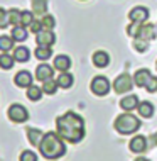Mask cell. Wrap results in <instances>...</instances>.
Listing matches in <instances>:
<instances>
[{
	"label": "cell",
	"mask_w": 157,
	"mask_h": 161,
	"mask_svg": "<svg viewBox=\"0 0 157 161\" xmlns=\"http://www.w3.org/2000/svg\"><path fill=\"white\" fill-rule=\"evenodd\" d=\"M154 144H157V134L154 136Z\"/></svg>",
	"instance_id": "obj_37"
},
{
	"label": "cell",
	"mask_w": 157,
	"mask_h": 161,
	"mask_svg": "<svg viewBox=\"0 0 157 161\" xmlns=\"http://www.w3.org/2000/svg\"><path fill=\"white\" fill-rule=\"evenodd\" d=\"M139 108V114H140L144 119H149V117L154 115V105H152L150 102H140L137 105Z\"/></svg>",
	"instance_id": "obj_18"
},
{
	"label": "cell",
	"mask_w": 157,
	"mask_h": 161,
	"mask_svg": "<svg viewBox=\"0 0 157 161\" xmlns=\"http://www.w3.org/2000/svg\"><path fill=\"white\" fill-rule=\"evenodd\" d=\"M133 86V78H130V75L127 73H122L120 76L115 78L113 81V90L115 93H128Z\"/></svg>",
	"instance_id": "obj_5"
},
{
	"label": "cell",
	"mask_w": 157,
	"mask_h": 161,
	"mask_svg": "<svg viewBox=\"0 0 157 161\" xmlns=\"http://www.w3.org/2000/svg\"><path fill=\"white\" fill-rule=\"evenodd\" d=\"M130 151L132 153H144L145 151V147H147V141H145V137L144 136H135L132 141H130Z\"/></svg>",
	"instance_id": "obj_11"
},
{
	"label": "cell",
	"mask_w": 157,
	"mask_h": 161,
	"mask_svg": "<svg viewBox=\"0 0 157 161\" xmlns=\"http://www.w3.org/2000/svg\"><path fill=\"white\" fill-rule=\"evenodd\" d=\"M69 66H71V59H69L66 54H59V56H56V58H54V68L59 69L61 73L68 71Z\"/></svg>",
	"instance_id": "obj_13"
},
{
	"label": "cell",
	"mask_w": 157,
	"mask_h": 161,
	"mask_svg": "<svg viewBox=\"0 0 157 161\" xmlns=\"http://www.w3.org/2000/svg\"><path fill=\"white\" fill-rule=\"evenodd\" d=\"M135 161H149V159H147V158H137Z\"/></svg>",
	"instance_id": "obj_36"
},
{
	"label": "cell",
	"mask_w": 157,
	"mask_h": 161,
	"mask_svg": "<svg viewBox=\"0 0 157 161\" xmlns=\"http://www.w3.org/2000/svg\"><path fill=\"white\" fill-rule=\"evenodd\" d=\"M41 22H42V27H44V29H49V31H51V29L54 27L56 20H54V17H52V15H44Z\"/></svg>",
	"instance_id": "obj_31"
},
{
	"label": "cell",
	"mask_w": 157,
	"mask_h": 161,
	"mask_svg": "<svg viewBox=\"0 0 157 161\" xmlns=\"http://www.w3.org/2000/svg\"><path fill=\"white\" fill-rule=\"evenodd\" d=\"M14 47V37L8 36H0V51L3 53H8V51Z\"/></svg>",
	"instance_id": "obj_26"
},
{
	"label": "cell",
	"mask_w": 157,
	"mask_h": 161,
	"mask_svg": "<svg viewBox=\"0 0 157 161\" xmlns=\"http://www.w3.org/2000/svg\"><path fill=\"white\" fill-rule=\"evenodd\" d=\"M12 37H14V41H19L22 42L27 39V31H25L24 25H14V29H12Z\"/></svg>",
	"instance_id": "obj_22"
},
{
	"label": "cell",
	"mask_w": 157,
	"mask_h": 161,
	"mask_svg": "<svg viewBox=\"0 0 157 161\" xmlns=\"http://www.w3.org/2000/svg\"><path fill=\"white\" fill-rule=\"evenodd\" d=\"M7 115H8V119H10L12 122H15V124L25 122V120L29 119L27 108H25L24 105H20V103H14V105H10V107H8Z\"/></svg>",
	"instance_id": "obj_4"
},
{
	"label": "cell",
	"mask_w": 157,
	"mask_h": 161,
	"mask_svg": "<svg viewBox=\"0 0 157 161\" xmlns=\"http://www.w3.org/2000/svg\"><path fill=\"white\" fill-rule=\"evenodd\" d=\"M15 63L14 54H8V53H2L0 54V68L2 69H10Z\"/></svg>",
	"instance_id": "obj_20"
},
{
	"label": "cell",
	"mask_w": 157,
	"mask_h": 161,
	"mask_svg": "<svg viewBox=\"0 0 157 161\" xmlns=\"http://www.w3.org/2000/svg\"><path fill=\"white\" fill-rule=\"evenodd\" d=\"M29 27H30V31H32L34 34H37V32H41V31H42V29H44V27H42V22H41V20H34V22H32V24H30V25H29Z\"/></svg>",
	"instance_id": "obj_35"
},
{
	"label": "cell",
	"mask_w": 157,
	"mask_h": 161,
	"mask_svg": "<svg viewBox=\"0 0 157 161\" xmlns=\"http://www.w3.org/2000/svg\"><path fill=\"white\" fill-rule=\"evenodd\" d=\"M140 27H142V24H139V22H132L127 27V34L128 36H132V37H137L139 36V32H140Z\"/></svg>",
	"instance_id": "obj_30"
},
{
	"label": "cell",
	"mask_w": 157,
	"mask_h": 161,
	"mask_svg": "<svg viewBox=\"0 0 157 161\" xmlns=\"http://www.w3.org/2000/svg\"><path fill=\"white\" fill-rule=\"evenodd\" d=\"M19 161H37V156H36V153H32V151H22Z\"/></svg>",
	"instance_id": "obj_33"
},
{
	"label": "cell",
	"mask_w": 157,
	"mask_h": 161,
	"mask_svg": "<svg viewBox=\"0 0 157 161\" xmlns=\"http://www.w3.org/2000/svg\"><path fill=\"white\" fill-rule=\"evenodd\" d=\"M128 17H130V20H132V22L144 24L147 19H149V8L139 5V7H135V8H132V10H130Z\"/></svg>",
	"instance_id": "obj_8"
},
{
	"label": "cell",
	"mask_w": 157,
	"mask_h": 161,
	"mask_svg": "<svg viewBox=\"0 0 157 161\" xmlns=\"http://www.w3.org/2000/svg\"><path fill=\"white\" fill-rule=\"evenodd\" d=\"M56 125H58V134L64 141L68 142H80L83 136H85V124H83V119L75 112H66L64 115L58 117L56 120Z\"/></svg>",
	"instance_id": "obj_1"
},
{
	"label": "cell",
	"mask_w": 157,
	"mask_h": 161,
	"mask_svg": "<svg viewBox=\"0 0 157 161\" xmlns=\"http://www.w3.org/2000/svg\"><path fill=\"white\" fill-rule=\"evenodd\" d=\"M51 56H52L51 47H42V46H39L37 49H36V58L41 59V61H46V59H49Z\"/></svg>",
	"instance_id": "obj_27"
},
{
	"label": "cell",
	"mask_w": 157,
	"mask_h": 161,
	"mask_svg": "<svg viewBox=\"0 0 157 161\" xmlns=\"http://www.w3.org/2000/svg\"><path fill=\"white\" fill-rule=\"evenodd\" d=\"M152 75L149 73V69H139L137 73H135V76H133V83L137 85V86H145V83L149 81V78Z\"/></svg>",
	"instance_id": "obj_16"
},
{
	"label": "cell",
	"mask_w": 157,
	"mask_h": 161,
	"mask_svg": "<svg viewBox=\"0 0 157 161\" xmlns=\"http://www.w3.org/2000/svg\"><path fill=\"white\" fill-rule=\"evenodd\" d=\"M46 10H47V2L46 0H34L32 2L34 15H46Z\"/></svg>",
	"instance_id": "obj_21"
},
{
	"label": "cell",
	"mask_w": 157,
	"mask_h": 161,
	"mask_svg": "<svg viewBox=\"0 0 157 161\" xmlns=\"http://www.w3.org/2000/svg\"><path fill=\"white\" fill-rule=\"evenodd\" d=\"M34 22V12H29V10H24L20 14V25L24 27H29L30 24Z\"/></svg>",
	"instance_id": "obj_28"
},
{
	"label": "cell",
	"mask_w": 157,
	"mask_h": 161,
	"mask_svg": "<svg viewBox=\"0 0 157 161\" xmlns=\"http://www.w3.org/2000/svg\"><path fill=\"white\" fill-rule=\"evenodd\" d=\"M73 81H75V78H73V75L68 71H63L58 78V85L63 86V88H69V86L73 85Z\"/></svg>",
	"instance_id": "obj_23"
},
{
	"label": "cell",
	"mask_w": 157,
	"mask_h": 161,
	"mask_svg": "<svg viewBox=\"0 0 157 161\" xmlns=\"http://www.w3.org/2000/svg\"><path fill=\"white\" fill-rule=\"evenodd\" d=\"M8 24H10V20H8V12H5L3 8H0V29H5Z\"/></svg>",
	"instance_id": "obj_32"
},
{
	"label": "cell",
	"mask_w": 157,
	"mask_h": 161,
	"mask_svg": "<svg viewBox=\"0 0 157 161\" xmlns=\"http://www.w3.org/2000/svg\"><path fill=\"white\" fill-rule=\"evenodd\" d=\"M137 105H139L137 95H127V97H123L120 100V107L123 110H133V108H137Z\"/></svg>",
	"instance_id": "obj_15"
},
{
	"label": "cell",
	"mask_w": 157,
	"mask_h": 161,
	"mask_svg": "<svg viewBox=\"0 0 157 161\" xmlns=\"http://www.w3.org/2000/svg\"><path fill=\"white\" fill-rule=\"evenodd\" d=\"M27 136H29V142H30V144L39 147V146H41V142H42L44 134H42L39 129H27Z\"/></svg>",
	"instance_id": "obj_17"
},
{
	"label": "cell",
	"mask_w": 157,
	"mask_h": 161,
	"mask_svg": "<svg viewBox=\"0 0 157 161\" xmlns=\"http://www.w3.org/2000/svg\"><path fill=\"white\" fill-rule=\"evenodd\" d=\"M154 37H155V25H152V24L142 25L140 32H139V36H137V39H142V41H145V42H149L150 39H154Z\"/></svg>",
	"instance_id": "obj_12"
},
{
	"label": "cell",
	"mask_w": 157,
	"mask_h": 161,
	"mask_svg": "<svg viewBox=\"0 0 157 161\" xmlns=\"http://www.w3.org/2000/svg\"><path fill=\"white\" fill-rule=\"evenodd\" d=\"M145 88H147V92H155L157 90V76H150L149 78V81L145 83Z\"/></svg>",
	"instance_id": "obj_34"
},
{
	"label": "cell",
	"mask_w": 157,
	"mask_h": 161,
	"mask_svg": "<svg viewBox=\"0 0 157 161\" xmlns=\"http://www.w3.org/2000/svg\"><path fill=\"white\" fill-rule=\"evenodd\" d=\"M52 75H54V69H52L49 64H46V63L39 64V66L36 68V78L39 81L49 80V78H52Z\"/></svg>",
	"instance_id": "obj_9"
},
{
	"label": "cell",
	"mask_w": 157,
	"mask_h": 161,
	"mask_svg": "<svg viewBox=\"0 0 157 161\" xmlns=\"http://www.w3.org/2000/svg\"><path fill=\"white\" fill-rule=\"evenodd\" d=\"M56 41V36L54 32L49 31V29H42L41 32L36 34V42L37 46H42V47H51L52 44H54Z\"/></svg>",
	"instance_id": "obj_7"
},
{
	"label": "cell",
	"mask_w": 157,
	"mask_h": 161,
	"mask_svg": "<svg viewBox=\"0 0 157 161\" xmlns=\"http://www.w3.org/2000/svg\"><path fill=\"white\" fill-rule=\"evenodd\" d=\"M110 90V81L107 80L105 76H95L93 81H91V92L98 97H103V95L108 93Z\"/></svg>",
	"instance_id": "obj_6"
},
{
	"label": "cell",
	"mask_w": 157,
	"mask_h": 161,
	"mask_svg": "<svg viewBox=\"0 0 157 161\" xmlns=\"http://www.w3.org/2000/svg\"><path fill=\"white\" fill-rule=\"evenodd\" d=\"M15 85L20 86V88H29L30 85H32V75H30L29 71H19L14 78Z\"/></svg>",
	"instance_id": "obj_10"
},
{
	"label": "cell",
	"mask_w": 157,
	"mask_h": 161,
	"mask_svg": "<svg viewBox=\"0 0 157 161\" xmlns=\"http://www.w3.org/2000/svg\"><path fill=\"white\" fill-rule=\"evenodd\" d=\"M20 14H22V12H19L17 8H10V10H8V20H10V24L20 25Z\"/></svg>",
	"instance_id": "obj_29"
},
{
	"label": "cell",
	"mask_w": 157,
	"mask_h": 161,
	"mask_svg": "<svg viewBox=\"0 0 157 161\" xmlns=\"http://www.w3.org/2000/svg\"><path fill=\"white\" fill-rule=\"evenodd\" d=\"M108 63H110V56L105 51H97L93 54V64L97 68H105V66H108Z\"/></svg>",
	"instance_id": "obj_14"
},
{
	"label": "cell",
	"mask_w": 157,
	"mask_h": 161,
	"mask_svg": "<svg viewBox=\"0 0 157 161\" xmlns=\"http://www.w3.org/2000/svg\"><path fill=\"white\" fill-rule=\"evenodd\" d=\"M155 66H157V63H155Z\"/></svg>",
	"instance_id": "obj_38"
},
{
	"label": "cell",
	"mask_w": 157,
	"mask_h": 161,
	"mask_svg": "<svg viewBox=\"0 0 157 161\" xmlns=\"http://www.w3.org/2000/svg\"><path fill=\"white\" fill-rule=\"evenodd\" d=\"M42 97V88H39L36 85H30L27 88V98L32 100V102H37V100H41Z\"/></svg>",
	"instance_id": "obj_24"
},
{
	"label": "cell",
	"mask_w": 157,
	"mask_h": 161,
	"mask_svg": "<svg viewBox=\"0 0 157 161\" xmlns=\"http://www.w3.org/2000/svg\"><path fill=\"white\" fill-rule=\"evenodd\" d=\"M41 154L47 159H58L66 153V146L63 142V137L56 132H46L42 137V142L39 146Z\"/></svg>",
	"instance_id": "obj_2"
},
{
	"label": "cell",
	"mask_w": 157,
	"mask_h": 161,
	"mask_svg": "<svg viewBox=\"0 0 157 161\" xmlns=\"http://www.w3.org/2000/svg\"><path fill=\"white\" fill-rule=\"evenodd\" d=\"M58 80H52V78H49V80H46L44 81V85H42V92L47 93V95H54L56 93V90H58Z\"/></svg>",
	"instance_id": "obj_25"
},
{
	"label": "cell",
	"mask_w": 157,
	"mask_h": 161,
	"mask_svg": "<svg viewBox=\"0 0 157 161\" xmlns=\"http://www.w3.org/2000/svg\"><path fill=\"white\" fill-rule=\"evenodd\" d=\"M14 58H15V61H19V63L29 61V49H27L25 46L15 47V51H14Z\"/></svg>",
	"instance_id": "obj_19"
},
{
	"label": "cell",
	"mask_w": 157,
	"mask_h": 161,
	"mask_svg": "<svg viewBox=\"0 0 157 161\" xmlns=\"http://www.w3.org/2000/svg\"><path fill=\"white\" fill-rule=\"evenodd\" d=\"M140 127V120L132 114H122L115 119V129L120 134H132Z\"/></svg>",
	"instance_id": "obj_3"
}]
</instances>
